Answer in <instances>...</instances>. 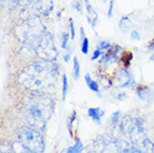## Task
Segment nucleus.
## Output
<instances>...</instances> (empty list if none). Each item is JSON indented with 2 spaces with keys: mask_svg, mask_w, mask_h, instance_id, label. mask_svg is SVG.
I'll return each instance as SVG.
<instances>
[{
  "mask_svg": "<svg viewBox=\"0 0 154 153\" xmlns=\"http://www.w3.org/2000/svg\"><path fill=\"white\" fill-rule=\"evenodd\" d=\"M58 80V66L53 61H34L21 70L19 82L25 88L32 92L55 91Z\"/></svg>",
  "mask_w": 154,
  "mask_h": 153,
  "instance_id": "f257e3e1",
  "label": "nucleus"
},
{
  "mask_svg": "<svg viewBox=\"0 0 154 153\" xmlns=\"http://www.w3.org/2000/svg\"><path fill=\"white\" fill-rule=\"evenodd\" d=\"M54 101L42 92H32L27 98L26 104V120L29 126L36 130H45L47 120L54 112Z\"/></svg>",
  "mask_w": 154,
  "mask_h": 153,
  "instance_id": "f03ea898",
  "label": "nucleus"
},
{
  "mask_svg": "<svg viewBox=\"0 0 154 153\" xmlns=\"http://www.w3.org/2000/svg\"><path fill=\"white\" fill-rule=\"evenodd\" d=\"M19 141L23 142L34 153H42L45 150V143L40 131L31 126H25L20 130Z\"/></svg>",
  "mask_w": 154,
  "mask_h": 153,
  "instance_id": "7ed1b4c3",
  "label": "nucleus"
},
{
  "mask_svg": "<svg viewBox=\"0 0 154 153\" xmlns=\"http://www.w3.org/2000/svg\"><path fill=\"white\" fill-rule=\"evenodd\" d=\"M36 53L42 59L46 61H54L58 56V50L55 46L54 39L48 31H46L42 37L38 46L36 48Z\"/></svg>",
  "mask_w": 154,
  "mask_h": 153,
  "instance_id": "20e7f679",
  "label": "nucleus"
},
{
  "mask_svg": "<svg viewBox=\"0 0 154 153\" xmlns=\"http://www.w3.org/2000/svg\"><path fill=\"white\" fill-rule=\"evenodd\" d=\"M130 138H131V142L135 146H137L139 149L142 148L145 140L147 139L146 132L144 130L142 123L139 122V121H136L134 123V125H133L131 132H130Z\"/></svg>",
  "mask_w": 154,
  "mask_h": 153,
  "instance_id": "39448f33",
  "label": "nucleus"
},
{
  "mask_svg": "<svg viewBox=\"0 0 154 153\" xmlns=\"http://www.w3.org/2000/svg\"><path fill=\"white\" fill-rule=\"evenodd\" d=\"M116 82H117L119 87L122 88H132L135 84L132 74L126 68H121L117 70V73H116Z\"/></svg>",
  "mask_w": 154,
  "mask_h": 153,
  "instance_id": "423d86ee",
  "label": "nucleus"
},
{
  "mask_svg": "<svg viewBox=\"0 0 154 153\" xmlns=\"http://www.w3.org/2000/svg\"><path fill=\"white\" fill-rule=\"evenodd\" d=\"M35 6L36 9L44 16H49L54 9L53 0H35Z\"/></svg>",
  "mask_w": 154,
  "mask_h": 153,
  "instance_id": "0eeeda50",
  "label": "nucleus"
},
{
  "mask_svg": "<svg viewBox=\"0 0 154 153\" xmlns=\"http://www.w3.org/2000/svg\"><path fill=\"white\" fill-rule=\"evenodd\" d=\"M87 115L89 116V119L93 120L95 123L100 124L103 116L105 115V112L100 107H89L87 110Z\"/></svg>",
  "mask_w": 154,
  "mask_h": 153,
  "instance_id": "6e6552de",
  "label": "nucleus"
},
{
  "mask_svg": "<svg viewBox=\"0 0 154 153\" xmlns=\"http://www.w3.org/2000/svg\"><path fill=\"white\" fill-rule=\"evenodd\" d=\"M136 94L139 95V97L142 101H150L151 98H152V96H153V93H152V91H151L150 88L143 87V86L137 87Z\"/></svg>",
  "mask_w": 154,
  "mask_h": 153,
  "instance_id": "1a4fd4ad",
  "label": "nucleus"
},
{
  "mask_svg": "<svg viewBox=\"0 0 154 153\" xmlns=\"http://www.w3.org/2000/svg\"><path fill=\"white\" fill-rule=\"evenodd\" d=\"M84 4H85V8H86V10H87V14H88V16L92 18V23H91V25H92V27H95L97 23V14L95 12L93 6L91 5V2H89V0H84Z\"/></svg>",
  "mask_w": 154,
  "mask_h": 153,
  "instance_id": "9d476101",
  "label": "nucleus"
},
{
  "mask_svg": "<svg viewBox=\"0 0 154 153\" xmlns=\"http://www.w3.org/2000/svg\"><path fill=\"white\" fill-rule=\"evenodd\" d=\"M85 82H86V84H87L88 88L92 92L96 93V94L100 95V85H98V83H97L96 80H92V77H91L89 74H86V75H85Z\"/></svg>",
  "mask_w": 154,
  "mask_h": 153,
  "instance_id": "9b49d317",
  "label": "nucleus"
},
{
  "mask_svg": "<svg viewBox=\"0 0 154 153\" xmlns=\"http://www.w3.org/2000/svg\"><path fill=\"white\" fill-rule=\"evenodd\" d=\"M119 27L123 33H128V30H131L132 29L133 23H132L131 19H130L128 17H125V16H124V17H122L121 20H119Z\"/></svg>",
  "mask_w": 154,
  "mask_h": 153,
  "instance_id": "f8f14e48",
  "label": "nucleus"
},
{
  "mask_svg": "<svg viewBox=\"0 0 154 153\" xmlns=\"http://www.w3.org/2000/svg\"><path fill=\"white\" fill-rule=\"evenodd\" d=\"M83 149H84V144L82 143L81 139H76L75 141V144L72 146H69L66 153H82L83 152Z\"/></svg>",
  "mask_w": 154,
  "mask_h": 153,
  "instance_id": "ddd939ff",
  "label": "nucleus"
},
{
  "mask_svg": "<svg viewBox=\"0 0 154 153\" xmlns=\"http://www.w3.org/2000/svg\"><path fill=\"white\" fill-rule=\"evenodd\" d=\"M73 77L74 80H78L79 76H81V65H79V61H78V58L75 56L73 59Z\"/></svg>",
  "mask_w": 154,
  "mask_h": 153,
  "instance_id": "4468645a",
  "label": "nucleus"
},
{
  "mask_svg": "<svg viewBox=\"0 0 154 153\" xmlns=\"http://www.w3.org/2000/svg\"><path fill=\"white\" fill-rule=\"evenodd\" d=\"M68 92V80H67V76L65 74L62 76V100H66V95Z\"/></svg>",
  "mask_w": 154,
  "mask_h": 153,
  "instance_id": "2eb2a0df",
  "label": "nucleus"
},
{
  "mask_svg": "<svg viewBox=\"0 0 154 153\" xmlns=\"http://www.w3.org/2000/svg\"><path fill=\"white\" fill-rule=\"evenodd\" d=\"M132 59H133V54H132L131 52H126V53H124L123 55H122V57L119 58V61L123 63L125 67H128V66H130Z\"/></svg>",
  "mask_w": 154,
  "mask_h": 153,
  "instance_id": "dca6fc26",
  "label": "nucleus"
},
{
  "mask_svg": "<svg viewBox=\"0 0 154 153\" xmlns=\"http://www.w3.org/2000/svg\"><path fill=\"white\" fill-rule=\"evenodd\" d=\"M75 120H76V112H73L72 113V115H69L68 116V119H67V129H68V132L70 133V135L73 136V124H74V122H75Z\"/></svg>",
  "mask_w": 154,
  "mask_h": 153,
  "instance_id": "f3484780",
  "label": "nucleus"
},
{
  "mask_svg": "<svg viewBox=\"0 0 154 153\" xmlns=\"http://www.w3.org/2000/svg\"><path fill=\"white\" fill-rule=\"evenodd\" d=\"M119 119H121V112L119 111H116L114 112L112 115H111V119H109V123H111V125H116L117 123L119 122Z\"/></svg>",
  "mask_w": 154,
  "mask_h": 153,
  "instance_id": "a211bd4d",
  "label": "nucleus"
},
{
  "mask_svg": "<svg viewBox=\"0 0 154 153\" xmlns=\"http://www.w3.org/2000/svg\"><path fill=\"white\" fill-rule=\"evenodd\" d=\"M70 35H68L67 33H63L62 37H60V45H62L63 49H66L68 47V39H69Z\"/></svg>",
  "mask_w": 154,
  "mask_h": 153,
  "instance_id": "6ab92c4d",
  "label": "nucleus"
},
{
  "mask_svg": "<svg viewBox=\"0 0 154 153\" xmlns=\"http://www.w3.org/2000/svg\"><path fill=\"white\" fill-rule=\"evenodd\" d=\"M81 49H82V53L84 54V55H87V54H88V49H89V40H88V38H86V37H85V38L82 40Z\"/></svg>",
  "mask_w": 154,
  "mask_h": 153,
  "instance_id": "aec40b11",
  "label": "nucleus"
},
{
  "mask_svg": "<svg viewBox=\"0 0 154 153\" xmlns=\"http://www.w3.org/2000/svg\"><path fill=\"white\" fill-rule=\"evenodd\" d=\"M112 44L111 42H105V40H103V42H100V45H98V48H100L102 52H107V50H109L111 48H112Z\"/></svg>",
  "mask_w": 154,
  "mask_h": 153,
  "instance_id": "412c9836",
  "label": "nucleus"
},
{
  "mask_svg": "<svg viewBox=\"0 0 154 153\" xmlns=\"http://www.w3.org/2000/svg\"><path fill=\"white\" fill-rule=\"evenodd\" d=\"M69 23V33H70V39H75V36H76V33H75V23H74L73 18H69L68 20Z\"/></svg>",
  "mask_w": 154,
  "mask_h": 153,
  "instance_id": "4be33fe9",
  "label": "nucleus"
},
{
  "mask_svg": "<svg viewBox=\"0 0 154 153\" xmlns=\"http://www.w3.org/2000/svg\"><path fill=\"white\" fill-rule=\"evenodd\" d=\"M70 56H72V49H70L69 47H67V48H66L65 54H64V56H63V58H64L65 63H68V61H69Z\"/></svg>",
  "mask_w": 154,
  "mask_h": 153,
  "instance_id": "5701e85b",
  "label": "nucleus"
},
{
  "mask_svg": "<svg viewBox=\"0 0 154 153\" xmlns=\"http://www.w3.org/2000/svg\"><path fill=\"white\" fill-rule=\"evenodd\" d=\"M102 54H103V52H102V50H100V48H97V49L95 50L94 53H93L92 58H91V59H92V61H96L97 58L100 57V56H102Z\"/></svg>",
  "mask_w": 154,
  "mask_h": 153,
  "instance_id": "b1692460",
  "label": "nucleus"
},
{
  "mask_svg": "<svg viewBox=\"0 0 154 153\" xmlns=\"http://www.w3.org/2000/svg\"><path fill=\"white\" fill-rule=\"evenodd\" d=\"M131 39H133V40H140V39H141V36H140L139 31L132 30L131 31Z\"/></svg>",
  "mask_w": 154,
  "mask_h": 153,
  "instance_id": "393cba45",
  "label": "nucleus"
},
{
  "mask_svg": "<svg viewBox=\"0 0 154 153\" xmlns=\"http://www.w3.org/2000/svg\"><path fill=\"white\" fill-rule=\"evenodd\" d=\"M113 7H114V0H111V1H109V6H108V11H107V17H108V18H112Z\"/></svg>",
  "mask_w": 154,
  "mask_h": 153,
  "instance_id": "a878e982",
  "label": "nucleus"
},
{
  "mask_svg": "<svg viewBox=\"0 0 154 153\" xmlns=\"http://www.w3.org/2000/svg\"><path fill=\"white\" fill-rule=\"evenodd\" d=\"M73 8L74 9H76L78 12H82V5L79 1H75V2H73Z\"/></svg>",
  "mask_w": 154,
  "mask_h": 153,
  "instance_id": "bb28decb",
  "label": "nucleus"
},
{
  "mask_svg": "<svg viewBox=\"0 0 154 153\" xmlns=\"http://www.w3.org/2000/svg\"><path fill=\"white\" fill-rule=\"evenodd\" d=\"M81 36H82V40L85 38V30H84V28L82 27L81 28Z\"/></svg>",
  "mask_w": 154,
  "mask_h": 153,
  "instance_id": "cd10ccee",
  "label": "nucleus"
},
{
  "mask_svg": "<svg viewBox=\"0 0 154 153\" xmlns=\"http://www.w3.org/2000/svg\"><path fill=\"white\" fill-rule=\"evenodd\" d=\"M149 48H150V49H152V50H154V39H153V42H152L150 44V46H149Z\"/></svg>",
  "mask_w": 154,
  "mask_h": 153,
  "instance_id": "c85d7f7f",
  "label": "nucleus"
},
{
  "mask_svg": "<svg viewBox=\"0 0 154 153\" xmlns=\"http://www.w3.org/2000/svg\"><path fill=\"white\" fill-rule=\"evenodd\" d=\"M150 61H154V52H153V54H152V56L150 57Z\"/></svg>",
  "mask_w": 154,
  "mask_h": 153,
  "instance_id": "c756f323",
  "label": "nucleus"
},
{
  "mask_svg": "<svg viewBox=\"0 0 154 153\" xmlns=\"http://www.w3.org/2000/svg\"><path fill=\"white\" fill-rule=\"evenodd\" d=\"M151 153H154V144H153V148H152V150H151Z\"/></svg>",
  "mask_w": 154,
  "mask_h": 153,
  "instance_id": "7c9ffc66",
  "label": "nucleus"
},
{
  "mask_svg": "<svg viewBox=\"0 0 154 153\" xmlns=\"http://www.w3.org/2000/svg\"><path fill=\"white\" fill-rule=\"evenodd\" d=\"M89 153H98V152H96V151H94V152H93L92 151V152H89Z\"/></svg>",
  "mask_w": 154,
  "mask_h": 153,
  "instance_id": "2f4dec72",
  "label": "nucleus"
},
{
  "mask_svg": "<svg viewBox=\"0 0 154 153\" xmlns=\"http://www.w3.org/2000/svg\"><path fill=\"white\" fill-rule=\"evenodd\" d=\"M2 1H4V0H2Z\"/></svg>",
  "mask_w": 154,
  "mask_h": 153,
  "instance_id": "473e14b6",
  "label": "nucleus"
}]
</instances>
